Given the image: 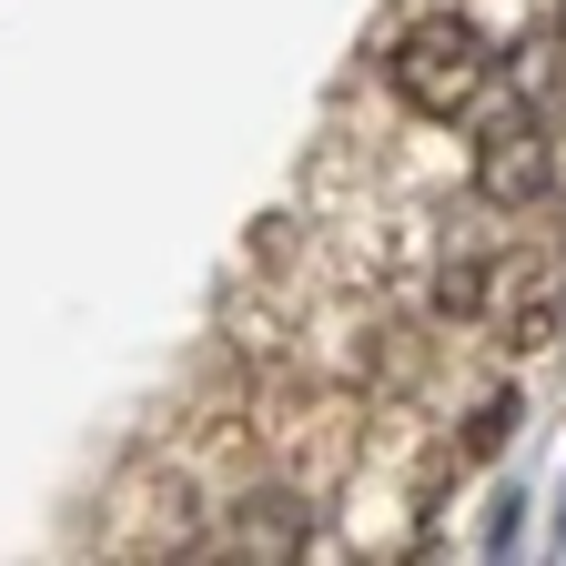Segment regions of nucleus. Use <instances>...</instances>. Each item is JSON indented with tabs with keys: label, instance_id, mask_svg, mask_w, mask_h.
<instances>
[{
	"label": "nucleus",
	"instance_id": "obj_3",
	"mask_svg": "<svg viewBox=\"0 0 566 566\" xmlns=\"http://www.w3.org/2000/svg\"><path fill=\"white\" fill-rule=\"evenodd\" d=\"M546 182H556V142H546V112L526 102L475 142V192L495 212H526V202H546Z\"/></svg>",
	"mask_w": 566,
	"mask_h": 566
},
{
	"label": "nucleus",
	"instance_id": "obj_2",
	"mask_svg": "<svg viewBox=\"0 0 566 566\" xmlns=\"http://www.w3.org/2000/svg\"><path fill=\"white\" fill-rule=\"evenodd\" d=\"M112 556H202L192 475H172V465H132V475H122V526H112Z\"/></svg>",
	"mask_w": 566,
	"mask_h": 566
},
{
	"label": "nucleus",
	"instance_id": "obj_4",
	"mask_svg": "<svg viewBox=\"0 0 566 566\" xmlns=\"http://www.w3.org/2000/svg\"><path fill=\"white\" fill-rule=\"evenodd\" d=\"M304 536H314V506L294 485H253V495H233V516H223V556H253V566L304 556Z\"/></svg>",
	"mask_w": 566,
	"mask_h": 566
},
{
	"label": "nucleus",
	"instance_id": "obj_5",
	"mask_svg": "<svg viewBox=\"0 0 566 566\" xmlns=\"http://www.w3.org/2000/svg\"><path fill=\"white\" fill-rule=\"evenodd\" d=\"M556 304H566V273L546 263V273H516L506 283V344L526 354V344H546L556 334Z\"/></svg>",
	"mask_w": 566,
	"mask_h": 566
},
{
	"label": "nucleus",
	"instance_id": "obj_1",
	"mask_svg": "<svg viewBox=\"0 0 566 566\" xmlns=\"http://www.w3.org/2000/svg\"><path fill=\"white\" fill-rule=\"evenodd\" d=\"M385 82H395V102H405V112L455 122V112H475V102H485L495 51H485V31H475L465 11H436V21H415V31L385 51Z\"/></svg>",
	"mask_w": 566,
	"mask_h": 566
},
{
	"label": "nucleus",
	"instance_id": "obj_6",
	"mask_svg": "<svg viewBox=\"0 0 566 566\" xmlns=\"http://www.w3.org/2000/svg\"><path fill=\"white\" fill-rule=\"evenodd\" d=\"M485 294H495V273H485L475 253L436 273V314H446V324H465V314H485Z\"/></svg>",
	"mask_w": 566,
	"mask_h": 566
}]
</instances>
